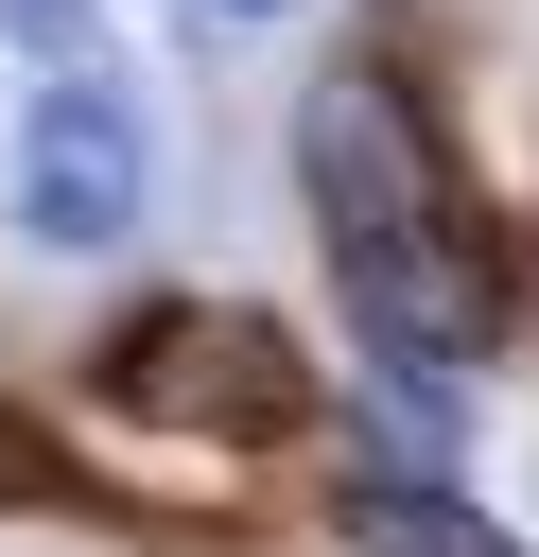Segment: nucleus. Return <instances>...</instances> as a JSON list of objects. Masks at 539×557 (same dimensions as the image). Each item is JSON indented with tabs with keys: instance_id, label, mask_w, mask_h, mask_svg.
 Instances as JSON below:
<instances>
[{
	"instance_id": "nucleus-7",
	"label": "nucleus",
	"mask_w": 539,
	"mask_h": 557,
	"mask_svg": "<svg viewBox=\"0 0 539 557\" xmlns=\"http://www.w3.org/2000/svg\"><path fill=\"white\" fill-rule=\"evenodd\" d=\"M226 17H296V0H226Z\"/></svg>"
},
{
	"instance_id": "nucleus-1",
	"label": "nucleus",
	"mask_w": 539,
	"mask_h": 557,
	"mask_svg": "<svg viewBox=\"0 0 539 557\" xmlns=\"http://www.w3.org/2000/svg\"><path fill=\"white\" fill-rule=\"evenodd\" d=\"M296 174H313V226H330L383 366H435V383H452V366L504 348V261H487V226L452 209V174L417 157V122H400L383 70H330V87L296 104Z\"/></svg>"
},
{
	"instance_id": "nucleus-6",
	"label": "nucleus",
	"mask_w": 539,
	"mask_h": 557,
	"mask_svg": "<svg viewBox=\"0 0 539 557\" xmlns=\"http://www.w3.org/2000/svg\"><path fill=\"white\" fill-rule=\"evenodd\" d=\"M35 487H52V470H35V435L0 418V505H35Z\"/></svg>"
},
{
	"instance_id": "nucleus-4",
	"label": "nucleus",
	"mask_w": 539,
	"mask_h": 557,
	"mask_svg": "<svg viewBox=\"0 0 539 557\" xmlns=\"http://www.w3.org/2000/svg\"><path fill=\"white\" fill-rule=\"evenodd\" d=\"M348 522H365V557H522V540H487V522L435 505V487H348Z\"/></svg>"
},
{
	"instance_id": "nucleus-2",
	"label": "nucleus",
	"mask_w": 539,
	"mask_h": 557,
	"mask_svg": "<svg viewBox=\"0 0 539 557\" xmlns=\"http://www.w3.org/2000/svg\"><path fill=\"white\" fill-rule=\"evenodd\" d=\"M104 400L122 418H156V435H296V348H278V313H243V296H156L122 348H104Z\"/></svg>"
},
{
	"instance_id": "nucleus-5",
	"label": "nucleus",
	"mask_w": 539,
	"mask_h": 557,
	"mask_svg": "<svg viewBox=\"0 0 539 557\" xmlns=\"http://www.w3.org/2000/svg\"><path fill=\"white\" fill-rule=\"evenodd\" d=\"M0 17H17L35 52H70V35H104V0H0Z\"/></svg>"
},
{
	"instance_id": "nucleus-3",
	"label": "nucleus",
	"mask_w": 539,
	"mask_h": 557,
	"mask_svg": "<svg viewBox=\"0 0 539 557\" xmlns=\"http://www.w3.org/2000/svg\"><path fill=\"white\" fill-rule=\"evenodd\" d=\"M17 226H35V244H122V226H139V104H122L104 70H52V87H35Z\"/></svg>"
}]
</instances>
